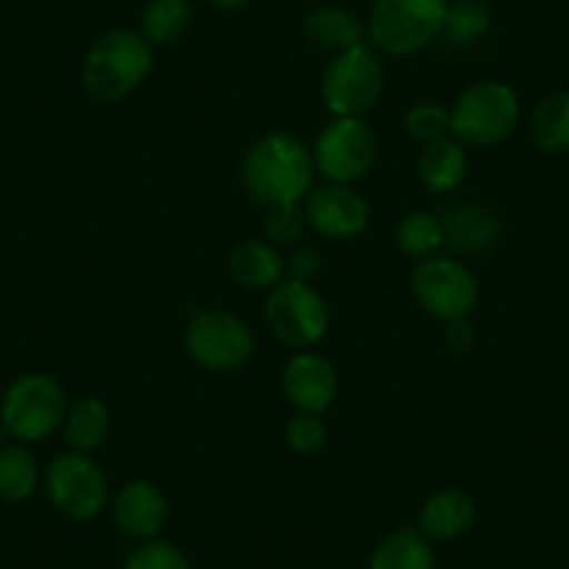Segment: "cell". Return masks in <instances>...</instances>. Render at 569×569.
I'll list each match as a JSON object with an SVG mask.
<instances>
[{"label": "cell", "mask_w": 569, "mask_h": 569, "mask_svg": "<svg viewBox=\"0 0 569 569\" xmlns=\"http://www.w3.org/2000/svg\"><path fill=\"white\" fill-rule=\"evenodd\" d=\"M240 177L251 199L260 204H302L313 190V151L299 137L271 131L251 142Z\"/></svg>", "instance_id": "6da1fadb"}, {"label": "cell", "mask_w": 569, "mask_h": 569, "mask_svg": "<svg viewBox=\"0 0 569 569\" xmlns=\"http://www.w3.org/2000/svg\"><path fill=\"white\" fill-rule=\"evenodd\" d=\"M154 68V46L140 31L112 29L98 37L84 57L81 79L96 101L112 103L131 96Z\"/></svg>", "instance_id": "7a4b0ae2"}, {"label": "cell", "mask_w": 569, "mask_h": 569, "mask_svg": "<svg viewBox=\"0 0 569 569\" xmlns=\"http://www.w3.org/2000/svg\"><path fill=\"white\" fill-rule=\"evenodd\" d=\"M522 114L517 90L506 81H478L450 107V137L463 149H495L513 134Z\"/></svg>", "instance_id": "3957f363"}, {"label": "cell", "mask_w": 569, "mask_h": 569, "mask_svg": "<svg viewBox=\"0 0 569 569\" xmlns=\"http://www.w3.org/2000/svg\"><path fill=\"white\" fill-rule=\"evenodd\" d=\"M447 0H375L366 34L388 57H413L445 31Z\"/></svg>", "instance_id": "277c9868"}, {"label": "cell", "mask_w": 569, "mask_h": 569, "mask_svg": "<svg viewBox=\"0 0 569 569\" xmlns=\"http://www.w3.org/2000/svg\"><path fill=\"white\" fill-rule=\"evenodd\" d=\"M68 416L64 388L48 375H26L9 386L0 402V421L20 445H37L57 433Z\"/></svg>", "instance_id": "5b68a950"}, {"label": "cell", "mask_w": 569, "mask_h": 569, "mask_svg": "<svg viewBox=\"0 0 569 569\" xmlns=\"http://www.w3.org/2000/svg\"><path fill=\"white\" fill-rule=\"evenodd\" d=\"M386 73L371 46L336 53L321 79V98L336 118H363L377 107Z\"/></svg>", "instance_id": "8992f818"}, {"label": "cell", "mask_w": 569, "mask_h": 569, "mask_svg": "<svg viewBox=\"0 0 569 569\" xmlns=\"http://www.w3.org/2000/svg\"><path fill=\"white\" fill-rule=\"evenodd\" d=\"M266 321L277 341L293 349H310L330 330V308L310 282L282 279L268 293Z\"/></svg>", "instance_id": "52a82bcc"}, {"label": "cell", "mask_w": 569, "mask_h": 569, "mask_svg": "<svg viewBox=\"0 0 569 569\" xmlns=\"http://www.w3.org/2000/svg\"><path fill=\"white\" fill-rule=\"evenodd\" d=\"M377 162V134L363 118H336L319 131L313 146L316 173L332 184H355Z\"/></svg>", "instance_id": "ba28073f"}, {"label": "cell", "mask_w": 569, "mask_h": 569, "mask_svg": "<svg viewBox=\"0 0 569 569\" xmlns=\"http://www.w3.org/2000/svg\"><path fill=\"white\" fill-rule=\"evenodd\" d=\"M410 293L427 316L439 321L467 319L478 302V282L456 257H427L410 273Z\"/></svg>", "instance_id": "9c48e42d"}, {"label": "cell", "mask_w": 569, "mask_h": 569, "mask_svg": "<svg viewBox=\"0 0 569 569\" xmlns=\"http://www.w3.org/2000/svg\"><path fill=\"white\" fill-rule=\"evenodd\" d=\"M188 355L210 371H238L254 355V332L240 316L227 310H204L193 316L184 332Z\"/></svg>", "instance_id": "30bf717a"}, {"label": "cell", "mask_w": 569, "mask_h": 569, "mask_svg": "<svg viewBox=\"0 0 569 569\" xmlns=\"http://www.w3.org/2000/svg\"><path fill=\"white\" fill-rule=\"evenodd\" d=\"M51 506L73 522L96 519L107 508L109 486L103 469L84 452H62L46 472Z\"/></svg>", "instance_id": "8fae6325"}, {"label": "cell", "mask_w": 569, "mask_h": 569, "mask_svg": "<svg viewBox=\"0 0 569 569\" xmlns=\"http://www.w3.org/2000/svg\"><path fill=\"white\" fill-rule=\"evenodd\" d=\"M308 223L319 234L347 240L369 227V204L352 184H325L310 190L305 199Z\"/></svg>", "instance_id": "7c38bea8"}, {"label": "cell", "mask_w": 569, "mask_h": 569, "mask_svg": "<svg viewBox=\"0 0 569 569\" xmlns=\"http://www.w3.org/2000/svg\"><path fill=\"white\" fill-rule=\"evenodd\" d=\"M282 391L299 413H325L338 393L336 366L325 355L305 349L284 363Z\"/></svg>", "instance_id": "4fadbf2b"}, {"label": "cell", "mask_w": 569, "mask_h": 569, "mask_svg": "<svg viewBox=\"0 0 569 569\" xmlns=\"http://www.w3.org/2000/svg\"><path fill=\"white\" fill-rule=\"evenodd\" d=\"M112 513L118 528L129 539L151 541L168 522V500L151 480H131L114 495Z\"/></svg>", "instance_id": "5bb4252c"}, {"label": "cell", "mask_w": 569, "mask_h": 569, "mask_svg": "<svg viewBox=\"0 0 569 569\" xmlns=\"http://www.w3.org/2000/svg\"><path fill=\"white\" fill-rule=\"evenodd\" d=\"M445 246L458 254H480L495 249L502 238V221L491 207L480 201H458L441 218Z\"/></svg>", "instance_id": "9a60e30c"}, {"label": "cell", "mask_w": 569, "mask_h": 569, "mask_svg": "<svg viewBox=\"0 0 569 569\" xmlns=\"http://www.w3.org/2000/svg\"><path fill=\"white\" fill-rule=\"evenodd\" d=\"M475 500L467 491L441 489L421 506L419 530L433 541H452L475 525Z\"/></svg>", "instance_id": "2e32d148"}, {"label": "cell", "mask_w": 569, "mask_h": 569, "mask_svg": "<svg viewBox=\"0 0 569 569\" xmlns=\"http://www.w3.org/2000/svg\"><path fill=\"white\" fill-rule=\"evenodd\" d=\"M229 277L246 291H271L284 279V257L268 240H243L229 254Z\"/></svg>", "instance_id": "e0dca14e"}, {"label": "cell", "mask_w": 569, "mask_h": 569, "mask_svg": "<svg viewBox=\"0 0 569 569\" xmlns=\"http://www.w3.org/2000/svg\"><path fill=\"white\" fill-rule=\"evenodd\" d=\"M469 171L467 149L456 137H441V140L425 146V151L416 160V173L419 182L430 193H452L463 184Z\"/></svg>", "instance_id": "ac0fdd59"}, {"label": "cell", "mask_w": 569, "mask_h": 569, "mask_svg": "<svg viewBox=\"0 0 569 569\" xmlns=\"http://www.w3.org/2000/svg\"><path fill=\"white\" fill-rule=\"evenodd\" d=\"M302 31L310 46L330 53H343L349 48L369 46V34H366L363 26L341 7H319L308 12Z\"/></svg>", "instance_id": "d6986e66"}, {"label": "cell", "mask_w": 569, "mask_h": 569, "mask_svg": "<svg viewBox=\"0 0 569 569\" xmlns=\"http://www.w3.org/2000/svg\"><path fill=\"white\" fill-rule=\"evenodd\" d=\"M369 569H436L433 547L421 530L399 528L375 547Z\"/></svg>", "instance_id": "ffe728a7"}, {"label": "cell", "mask_w": 569, "mask_h": 569, "mask_svg": "<svg viewBox=\"0 0 569 569\" xmlns=\"http://www.w3.org/2000/svg\"><path fill=\"white\" fill-rule=\"evenodd\" d=\"M109 430H112V413L101 399H81L73 408H68L64 439L73 452H84V456L96 452L109 439Z\"/></svg>", "instance_id": "44dd1931"}, {"label": "cell", "mask_w": 569, "mask_h": 569, "mask_svg": "<svg viewBox=\"0 0 569 569\" xmlns=\"http://www.w3.org/2000/svg\"><path fill=\"white\" fill-rule=\"evenodd\" d=\"M193 26V7L188 0H149L140 14V34L151 46H171Z\"/></svg>", "instance_id": "7402d4cb"}, {"label": "cell", "mask_w": 569, "mask_h": 569, "mask_svg": "<svg viewBox=\"0 0 569 569\" xmlns=\"http://www.w3.org/2000/svg\"><path fill=\"white\" fill-rule=\"evenodd\" d=\"M530 134L547 154L569 151V90H558L541 98L530 118Z\"/></svg>", "instance_id": "603a6c76"}, {"label": "cell", "mask_w": 569, "mask_h": 569, "mask_svg": "<svg viewBox=\"0 0 569 569\" xmlns=\"http://www.w3.org/2000/svg\"><path fill=\"white\" fill-rule=\"evenodd\" d=\"M491 29V12L483 0H456L447 7L445 31L441 40L456 51H469L478 46Z\"/></svg>", "instance_id": "cb8c5ba5"}, {"label": "cell", "mask_w": 569, "mask_h": 569, "mask_svg": "<svg viewBox=\"0 0 569 569\" xmlns=\"http://www.w3.org/2000/svg\"><path fill=\"white\" fill-rule=\"evenodd\" d=\"M40 469L29 447L9 445L0 450V500L26 502L37 491Z\"/></svg>", "instance_id": "d4e9b609"}, {"label": "cell", "mask_w": 569, "mask_h": 569, "mask_svg": "<svg viewBox=\"0 0 569 569\" xmlns=\"http://www.w3.org/2000/svg\"><path fill=\"white\" fill-rule=\"evenodd\" d=\"M397 246L413 260H427L436 257L445 246V227L441 218L427 210L408 212L402 221L397 223Z\"/></svg>", "instance_id": "484cf974"}, {"label": "cell", "mask_w": 569, "mask_h": 569, "mask_svg": "<svg viewBox=\"0 0 569 569\" xmlns=\"http://www.w3.org/2000/svg\"><path fill=\"white\" fill-rule=\"evenodd\" d=\"M405 129H408L410 140L430 146V142L441 140V137H450V109L433 101L416 103L405 114Z\"/></svg>", "instance_id": "4316f807"}, {"label": "cell", "mask_w": 569, "mask_h": 569, "mask_svg": "<svg viewBox=\"0 0 569 569\" xmlns=\"http://www.w3.org/2000/svg\"><path fill=\"white\" fill-rule=\"evenodd\" d=\"M308 212L302 204H273L268 207L262 229L268 234V243L273 246H297L308 229Z\"/></svg>", "instance_id": "83f0119b"}, {"label": "cell", "mask_w": 569, "mask_h": 569, "mask_svg": "<svg viewBox=\"0 0 569 569\" xmlns=\"http://www.w3.org/2000/svg\"><path fill=\"white\" fill-rule=\"evenodd\" d=\"M123 569H193L182 550L171 541H142L129 558H126Z\"/></svg>", "instance_id": "f1b7e54d"}, {"label": "cell", "mask_w": 569, "mask_h": 569, "mask_svg": "<svg viewBox=\"0 0 569 569\" xmlns=\"http://www.w3.org/2000/svg\"><path fill=\"white\" fill-rule=\"evenodd\" d=\"M327 436H330V430H327L321 413H297L284 427V441L299 456L319 452L327 445Z\"/></svg>", "instance_id": "f546056e"}, {"label": "cell", "mask_w": 569, "mask_h": 569, "mask_svg": "<svg viewBox=\"0 0 569 569\" xmlns=\"http://www.w3.org/2000/svg\"><path fill=\"white\" fill-rule=\"evenodd\" d=\"M284 271L291 273L288 279H297V282H313L321 271V257L313 246H297L291 251V257L284 260Z\"/></svg>", "instance_id": "4dcf8cb0"}, {"label": "cell", "mask_w": 569, "mask_h": 569, "mask_svg": "<svg viewBox=\"0 0 569 569\" xmlns=\"http://www.w3.org/2000/svg\"><path fill=\"white\" fill-rule=\"evenodd\" d=\"M475 327L469 325L467 319L458 321H447V332H445V343L452 349L456 355H469L475 349Z\"/></svg>", "instance_id": "1f68e13d"}, {"label": "cell", "mask_w": 569, "mask_h": 569, "mask_svg": "<svg viewBox=\"0 0 569 569\" xmlns=\"http://www.w3.org/2000/svg\"><path fill=\"white\" fill-rule=\"evenodd\" d=\"M207 3H212V7L223 9V12H234V9L249 7L251 0H207Z\"/></svg>", "instance_id": "d6a6232c"}, {"label": "cell", "mask_w": 569, "mask_h": 569, "mask_svg": "<svg viewBox=\"0 0 569 569\" xmlns=\"http://www.w3.org/2000/svg\"><path fill=\"white\" fill-rule=\"evenodd\" d=\"M7 427H3V421H0V450H3V447H7Z\"/></svg>", "instance_id": "836d02e7"}]
</instances>
